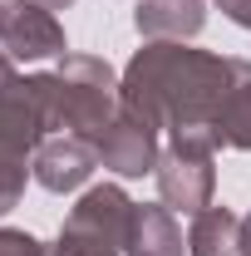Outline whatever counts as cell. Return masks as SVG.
I'll use <instances>...</instances> for the list:
<instances>
[{"label": "cell", "instance_id": "1", "mask_svg": "<svg viewBox=\"0 0 251 256\" xmlns=\"http://www.w3.org/2000/svg\"><path fill=\"white\" fill-rule=\"evenodd\" d=\"M226 60L192 50L188 40H143L118 74V104L148 118L158 133H212L226 94ZM217 138V133H212Z\"/></svg>", "mask_w": 251, "mask_h": 256}, {"label": "cell", "instance_id": "2", "mask_svg": "<svg viewBox=\"0 0 251 256\" xmlns=\"http://www.w3.org/2000/svg\"><path fill=\"white\" fill-rule=\"evenodd\" d=\"M50 104V133H74L98 143V133L118 114V74L98 54H64L60 69L40 74Z\"/></svg>", "mask_w": 251, "mask_h": 256}, {"label": "cell", "instance_id": "3", "mask_svg": "<svg viewBox=\"0 0 251 256\" xmlns=\"http://www.w3.org/2000/svg\"><path fill=\"white\" fill-rule=\"evenodd\" d=\"M128 217H133V197L118 182H98L69 207L54 246L64 256H124Z\"/></svg>", "mask_w": 251, "mask_h": 256}, {"label": "cell", "instance_id": "4", "mask_svg": "<svg viewBox=\"0 0 251 256\" xmlns=\"http://www.w3.org/2000/svg\"><path fill=\"white\" fill-rule=\"evenodd\" d=\"M212 153H217L212 133H172L168 138V148L158 158V172H153L162 207H172L182 217H197L202 207H212V192H217Z\"/></svg>", "mask_w": 251, "mask_h": 256}, {"label": "cell", "instance_id": "5", "mask_svg": "<svg viewBox=\"0 0 251 256\" xmlns=\"http://www.w3.org/2000/svg\"><path fill=\"white\" fill-rule=\"evenodd\" d=\"M0 50L10 60H64V25L54 20V10L34 5V0H0Z\"/></svg>", "mask_w": 251, "mask_h": 256}, {"label": "cell", "instance_id": "6", "mask_svg": "<svg viewBox=\"0 0 251 256\" xmlns=\"http://www.w3.org/2000/svg\"><path fill=\"white\" fill-rule=\"evenodd\" d=\"M162 133H158L148 118H138L133 108L118 104V114H114V124L98 133V168H108V172H118V178H148L158 172V158H162V143H158Z\"/></svg>", "mask_w": 251, "mask_h": 256}, {"label": "cell", "instance_id": "7", "mask_svg": "<svg viewBox=\"0 0 251 256\" xmlns=\"http://www.w3.org/2000/svg\"><path fill=\"white\" fill-rule=\"evenodd\" d=\"M94 168H98V148L74 133H50L30 158V172L44 192H79Z\"/></svg>", "mask_w": 251, "mask_h": 256}, {"label": "cell", "instance_id": "8", "mask_svg": "<svg viewBox=\"0 0 251 256\" xmlns=\"http://www.w3.org/2000/svg\"><path fill=\"white\" fill-rule=\"evenodd\" d=\"M226 94H222V108L212 118V133H217V148H236V153H251V60H226Z\"/></svg>", "mask_w": 251, "mask_h": 256}, {"label": "cell", "instance_id": "9", "mask_svg": "<svg viewBox=\"0 0 251 256\" xmlns=\"http://www.w3.org/2000/svg\"><path fill=\"white\" fill-rule=\"evenodd\" d=\"M124 256H188L182 226L172 217V207H162V202H133Z\"/></svg>", "mask_w": 251, "mask_h": 256}, {"label": "cell", "instance_id": "10", "mask_svg": "<svg viewBox=\"0 0 251 256\" xmlns=\"http://www.w3.org/2000/svg\"><path fill=\"white\" fill-rule=\"evenodd\" d=\"M207 25V0H138L133 30L143 40H192Z\"/></svg>", "mask_w": 251, "mask_h": 256}, {"label": "cell", "instance_id": "11", "mask_svg": "<svg viewBox=\"0 0 251 256\" xmlns=\"http://www.w3.org/2000/svg\"><path fill=\"white\" fill-rule=\"evenodd\" d=\"M188 256H242V217L226 207H202L188 226Z\"/></svg>", "mask_w": 251, "mask_h": 256}, {"label": "cell", "instance_id": "12", "mask_svg": "<svg viewBox=\"0 0 251 256\" xmlns=\"http://www.w3.org/2000/svg\"><path fill=\"white\" fill-rule=\"evenodd\" d=\"M30 178H34V172H30V158H15V153L0 148V217L20 207V197H25V182H30Z\"/></svg>", "mask_w": 251, "mask_h": 256}, {"label": "cell", "instance_id": "13", "mask_svg": "<svg viewBox=\"0 0 251 256\" xmlns=\"http://www.w3.org/2000/svg\"><path fill=\"white\" fill-rule=\"evenodd\" d=\"M50 246H40L30 232H15V226H0V256H44Z\"/></svg>", "mask_w": 251, "mask_h": 256}, {"label": "cell", "instance_id": "14", "mask_svg": "<svg viewBox=\"0 0 251 256\" xmlns=\"http://www.w3.org/2000/svg\"><path fill=\"white\" fill-rule=\"evenodd\" d=\"M217 10L232 20V25H242V30H251V0H217Z\"/></svg>", "mask_w": 251, "mask_h": 256}, {"label": "cell", "instance_id": "15", "mask_svg": "<svg viewBox=\"0 0 251 256\" xmlns=\"http://www.w3.org/2000/svg\"><path fill=\"white\" fill-rule=\"evenodd\" d=\"M15 79H20V74H15V60H10V54L0 50V94H5V89H10Z\"/></svg>", "mask_w": 251, "mask_h": 256}, {"label": "cell", "instance_id": "16", "mask_svg": "<svg viewBox=\"0 0 251 256\" xmlns=\"http://www.w3.org/2000/svg\"><path fill=\"white\" fill-rule=\"evenodd\" d=\"M242 256H251V212L242 217Z\"/></svg>", "mask_w": 251, "mask_h": 256}, {"label": "cell", "instance_id": "17", "mask_svg": "<svg viewBox=\"0 0 251 256\" xmlns=\"http://www.w3.org/2000/svg\"><path fill=\"white\" fill-rule=\"evenodd\" d=\"M34 5H44V10H64V5H74V0H34Z\"/></svg>", "mask_w": 251, "mask_h": 256}]
</instances>
